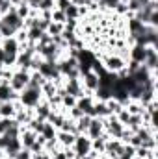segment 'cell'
Masks as SVG:
<instances>
[{
  "label": "cell",
  "instance_id": "obj_1",
  "mask_svg": "<svg viewBox=\"0 0 158 159\" xmlns=\"http://www.w3.org/2000/svg\"><path fill=\"white\" fill-rule=\"evenodd\" d=\"M43 98L41 94V89H36V87H26L24 91L19 93V102L24 106V107H36L39 104V100Z\"/></svg>",
  "mask_w": 158,
  "mask_h": 159
},
{
  "label": "cell",
  "instance_id": "obj_2",
  "mask_svg": "<svg viewBox=\"0 0 158 159\" xmlns=\"http://www.w3.org/2000/svg\"><path fill=\"white\" fill-rule=\"evenodd\" d=\"M28 81H30V70H22V69H15L11 78H9V87L15 91V93H21L28 87Z\"/></svg>",
  "mask_w": 158,
  "mask_h": 159
},
{
  "label": "cell",
  "instance_id": "obj_3",
  "mask_svg": "<svg viewBox=\"0 0 158 159\" xmlns=\"http://www.w3.org/2000/svg\"><path fill=\"white\" fill-rule=\"evenodd\" d=\"M80 83H82L84 94H93V93L101 87L99 74H95L93 70H86V72H82V74H80Z\"/></svg>",
  "mask_w": 158,
  "mask_h": 159
},
{
  "label": "cell",
  "instance_id": "obj_4",
  "mask_svg": "<svg viewBox=\"0 0 158 159\" xmlns=\"http://www.w3.org/2000/svg\"><path fill=\"white\" fill-rule=\"evenodd\" d=\"M73 150L78 157H84L86 154L91 152V139L86 135V133H78L75 137V143H73Z\"/></svg>",
  "mask_w": 158,
  "mask_h": 159
},
{
  "label": "cell",
  "instance_id": "obj_5",
  "mask_svg": "<svg viewBox=\"0 0 158 159\" xmlns=\"http://www.w3.org/2000/svg\"><path fill=\"white\" fill-rule=\"evenodd\" d=\"M104 120V131L112 137V139H119L121 137V133H123V129H125V126L119 122L114 115H110V117H106Z\"/></svg>",
  "mask_w": 158,
  "mask_h": 159
},
{
  "label": "cell",
  "instance_id": "obj_6",
  "mask_svg": "<svg viewBox=\"0 0 158 159\" xmlns=\"http://www.w3.org/2000/svg\"><path fill=\"white\" fill-rule=\"evenodd\" d=\"M63 89H65V94H71V96H75V98H80V96H84V89H82L80 78L63 80Z\"/></svg>",
  "mask_w": 158,
  "mask_h": 159
},
{
  "label": "cell",
  "instance_id": "obj_7",
  "mask_svg": "<svg viewBox=\"0 0 158 159\" xmlns=\"http://www.w3.org/2000/svg\"><path fill=\"white\" fill-rule=\"evenodd\" d=\"M0 20H2V22H6L7 26H11L15 32H19V30H22V28H24V20L15 13V7H13V9H9L6 15H2V17H0Z\"/></svg>",
  "mask_w": 158,
  "mask_h": 159
},
{
  "label": "cell",
  "instance_id": "obj_8",
  "mask_svg": "<svg viewBox=\"0 0 158 159\" xmlns=\"http://www.w3.org/2000/svg\"><path fill=\"white\" fill-rule=\"evenodd\" d=\"M36 139H37V133H36V131H32L28 126H21L19 141H21V146H22V148L30 150V148H32V144L36 143Z\"/></svg>",
  "mask_w": 158,
  "mask_h": 159
},
{
  "label": "cell",
  "instance_id": "obj_9",
  "mask_svg": "<svg viewBox=\"0 0 158 159\" xmlns=\"http://www.w3.org/2000/svg\"><path fill=\"white\" fill-rule=\"evenodd\" d=\"M143 67L149 70H158V46H145Z\"/></svg>",
  "mask_w": 158,
  "mask_h": 159
},
{
  "label": "cell",
  "instance_id": "obj_10",
  "mask_svg": "<svg viewBox=\"0 0 158 159\" xmlns=\"http://www.w3.org/2000/svg\"><path fill=\"white\" fill-rule=\"evenodd\" d=\"M102 133H104V120L97 119V117H91V122H89V126H87V129H86V135H87L89 139H97V137H101Z\"/></svg>",
  "mask_w": 158,
  "mask_h": 159
},
{
  "label": "cell",
  "instance_id": "obj_11",
  "mask_svg": "<svg viewBox=\"0 0 158 159\" xmlns=\"http://www.w3.org/2000/svg\"><path fill=\"white\" fill-rule=\"evenodd\" d=\"M128 61H136V63L143 65V61H145V46H141V44L128 46Z\"/></svg>",
  "mask_w": 158,
  "mask_h": 159
},
{
  "label": "cell",
  "instance_id": "obj_12",
  "mask_svg": "<svg viewBox=\"0 0 158 159\" xmlns=\"http://www.w3.org/2000/svg\"><path fill=\"white\" fill-rule=\"evenodd\" d=\"M93 104H95V98H93V94H84V96L77 98V107H78L84 115H89V113H91V107H93Z\"/></svg>",
  "mask_w": 158,
  "mask_h": 159
},
{
  "label": "cell",
  "instance_id": "obj_13",
  "mask_svg": "<svg viewBox=\"0 0 158 159\" xmlns=\"http://www.w3.org/2000/svg\"><path fill=\"white\" fill-rule=\"evenodd\" d=\"M0 46H2V50L6 54H19L21 52V44H19V41L15 37H4Z\"/></svg>",
  "mask_w": 158,
  "mask_h": 159
},
{
  "label": "cell",
  "instance_id": "obj_14",
  "mask_svg": "<svg viewBox=\"0 0 158 159\" xmlns=\"http://www.w3.org/2000/svg\"><path fill=\"white\" fill-rule=\"evenodd\" d=\"M75 137L77 135H73L69 131H62V129H58V133H56V141H58L60 148H71L75 143Z\"/></svg>",
  "mask_w": 158,
  "mask_h": 159
},
{
  "label": "cell",
  "instance_id": "obj_15",
  "mask_svg": "<svg viewBox=\"0 0 158 159\" xmlns=\"http://www.w3.org/2000/svg\"><path fill=\"white\" fill-rule=\"evenodd\" d=\"M50 111H52V107H50V104H48L45 98H41L39 104L34 107V115H36L37 119H41V120H47V119H48Z\"/></svg>",
  "mask_w": 158,
  "mask_h": 159
},
{
  "label": "cell",
  "instance_id": "obj_16",
  "mask_svg": "<svg viewBox=\"0 0 158 159\" xmlns=\"http://www.w3.org/2000/svg\"><path fill=\"white\" fill-rule=\"evenodd\" d=\"M89 117H97V119H106V117H110V111H108V107H106V102H99V100H95Z\"/></svg>",
  "mask_w": 158,
  "mask_h": 159
},
{
  "label": "cell",
  "instance_id": "obj_17",
  "mask_svg": "<svg viewBox=\"0 0 158 159\" xmlns=\"http://www.w3.org/2000/svg\"><path fill=\"white\" fill-rule=\"evenodd\" d=\"M17 113V107H15V102H2L0 104V117H6V119H13Z\"/></svg>",
  "mask_w": 158,
  "mask_h": 159
},
{
  "label": "cell",
  "instance_id": "obj_18",
  "mask_svg": "<svg viewBox=\"0 0 158 159\" xmlns=\"http://www.w3.org/2000/svg\"><path fill=\"white\" fill-rule=\"evenodd\" d=\"M125 109H126L130 115H141L145 107H143L138 100H128V102H126V106H125Z\"/></svg>",
  "mask_w": 158,
  "mask_h": 159
},
{
  "label": "cell",
  "instance_id": "obj_19",
  "mask_svg": "<svg viewBox=\"0 0 158 159\" xmlns=\"http://www.w3.org/2000/svg\"><path fill=\"white\" fill-rule=\"evenodd\" d=\"M56 133H58V129L50 124V122H45V126H43V131H41L39 135H43L47 141H52V139H56Z\"/></svg>",
  "mask_w": 158,
  "mask_h": 159
},
{
  "label": "cell",
  "instance_id": "obj_20",
  "mask_svg": "<svg viewBox=\"0 0 158 159\" xmlns=\"http://www.w3.org/2000/svg\"><path fill=\"white\" fill-rule=\"evenodd\" d=\"M134 152H136L134 146H130V144H123V148L119 150V154H117V157L116 159H134Z\"/></svg>",
  "mask_w": 158,
  "mask_h": 159
},
{
  "label": "cell",
  "instance_id": "obj_21",
  "mask_svg": "<svg viewBox=\"0 0 158 159\" xmlns=\"http://www.w3.org/2000/svg\"><path fill=\"white\" fill-rule=\"evenodd\" d=\"M17 122L15 119H6V117H0V135H6Z\"/></svg>",
  "mask_w": 158,
  "mask_h": 159
},
{
  "label": "cell",
  "instance_id": "obj_22",
  "mask_svg": "<svg viewBox=\"0 0 158 159\" xmlns=\"http://www.w3.org/2000/svg\"><path fill=\"white\" fill-rule=\"evenodd\" d=\"M89 122H91V117H89V115H82L80 119L75 120V124H77V129H78V133H86V129H87Z\"/></svg>",
  "mask_w": 158,
  "mask_h": 159
},
{
  "label": "cell",
  "instance_id": "obj_23",
  "mask_svg": "<svg viewBox=\"0 0 158 159\" xmlns=\"http://www.w3.org/2000/svg\"><path fill=\"white\" fill-rule=\"evenodd\" d=\"M106 107H108V111H110V115H114V117H116V115H117L119 111L123 109V106L119 104V102L116 100V98H114V96H112L110 100H106Z\"/></svg>",
  "mask_w": 158,
  "mask_h": 159
},
{
  "label": "cell",
  "instance_id": "obj_24",
  "mask_svg": "<svg viewBox=\"0 0 158 159\" xmlns=\"http://www.w3.org/2000/svg\"><path fill=\"white\" fill-rule=\"evenodd\" d=\"M45 122H47V120H41V119H37V117H34V119L30 120L26 126H28L32 131H36V133L39 135L41 131H43V126H45Z\"/></svg>",
  "mask_w": 158,
  "mask_h": 159
},
{
  "label": "cell",
  "instance_id": "obj_25",
  "mask_svg": "<svg viewBox=\"0 0 158 159\" xmlns=\"http://www.w3.org/2000/svg\"><path fill=\"white\" fill-rule=\"evenodd\" d=\"M149 156H156V150H149L145 146H138L136 152H134V157H138V159H145Z\"/></svg>",
  "mask_w": 158,
  "mask_h": 159
},
{
  "label": "cell",
  "instance_id": "obj_26",
  "mask_svg": "<svg viewBox=\"0 0 158 159\" xmlns=\"http://www.w3.org/2000/svg\"><path fill=\"white\" fill-rule=\"evenodd\" d=\"M75 106H77V98H75V96H71V94H63V96H62V106H60L62 109L67 111V109H71V107H75Z\"/></svg>",
  "mask_w": 158,
  "mask_h": 159
},
{
  "label": "cell",
  "instance_id": "obj_27",
  "mask_svg": "<svg viewBox=\"0 0 158 159\" xmlns=\"http://www.w3.org/2000/svg\"><path fill=\"white\" fill-rule=\"evenodd\" d=\"M30 11H32V9H30V6H28L26 2H21V4H19V6L15 7V13H17V15H19V17L22 19V20H24V19H26V17L30 15Z\"/></svg>",
  "mask_w": 158,
  "mask_h": 159
},
{
  "label": "cell",
  "instance_id": "obj_28",
  "mask_svg": "<svg viewBox=\"0 0 158 159\" xmlns=\"http://www.w3.org/2000/svg\"><path fill=\"white\" fill-rule=\"evenodd\" d=\"M62 32H63V24H60V22H50L48 28H47V34H48L50 37H54V35H62Z\"/></svg>",
  "mask_w": 158,
  "mask_h": 159
},
{
  "label": "cell",
  "instance_id": "obj_29",
  "mask_svg": "<svg viewBox=\"0 0 158 159\" xmlns=\"http://www.w3.org/2000/svg\"><path fill=\"white\" fill-rule=\"evenodd\" d=\"M26 34H28V41H30V43L37 44L39 37L43 35V30H39V28H30V30H26Z\"/></svg>",
  "mask_w": 158,
  "mask_h": 159
},
{
  "label": "cell",
  "instance_id": "obj_30",
  "mask_svg": "<svg viewBox=\"0 0 158 159\" xmlns=\"http://www.w3.org/2000/svg\"><path fill=\"white\" fill-rule=\"evenodd\" d=\"M0 34H2V37H15V30L11 28V26H7L6 22H2L0 20Z\"/></svg>",
  "mask_w": 158,
  "mask_h": 159
},
{
  "label": "cell",
  "instance_id": "obj_31",
  "mask_svg": "<svg viewBox=\"0 0 158 159\" xmlns=\"http://www.w3.org/2000/svg\"><path fill=\"white\" fill-rule=\"evenodd\" d=\"M65 17H67V19H80V15H78V6L71 2V6L65 9Z\"/></svg>",
  "mask_w": 158,
  "mask_h": 159
},
{
  "label": "cell",
  "instance_id": "obj_32",
  "mask_svg": "<svg viewBox=\"0 0 158 159\" xmlns=\"http://www.w3.org/2000/svg\"><path fill=\"white\" fill-rule=\"evenodd\" d=\"M65 20H67V17H65V13H63V11H60V9H52V22L65 24Z\"/></svg>",
  "mask_w": 158,
  "mask_h": 159
},
{
  "label": "cell",
  "instance_id": "obj_33",
  "mask_svg": "<svg viewBox=\"0 0 158 159\" xmlns=\"http://www.w3.org/2000/svg\"><path fill=\"white\" fill-rule=\"evenodd\" d=\"M54 7H56V6H54V0H41L37 11H52Z\"/></svg>",
  "mask_w": 158,
  "mask_h": 159
},
{
  "label": "cell",
  "instance_id": "obj_34",
  "mask_svg": "<svg viewBox=\"0 0 158 159\" xmlns=\"http://www.w3.org/2000/svg\"><path fill=\"white\" fill-rule=\"evenodd\" d=\"M116 119H117L119 122L123 124V126H126V122H128V119H130V113H128V111H126V109L123 107V109L119 111L117 115H116Z\"/></svg>",
  "mask_w": 158,
  "mask_h": 159
},
{
  "label": "cell",
  "instance_id": "obj_35",
  "mask_svg": "<svg viewBox=\"0 0 158 159\" xmlns=\"http://www.w3.org/2000/svg\"><path fill=\"white\" fill-rule=\"evenodd\" d=\"M54 9H60V11H63L65 13V9L71 6V0H54Z\"/></svg>",
  "mask_w": 158,
  "mask_h": 159
},
{
  "label": "cell",
  "instance_id": "obj_36",
  "mask_svg": "<svg viewBox=\"0 0 158 159\" xmlns=\"http://www.w3.org/2000/svg\"><path fill=\"white\" fill-rule=\"evenodd\" d=\"M13 159H32V152L26 150V148H21V150L15 154V157Z\"/></svg>",
  "mask_w": 158,
  "mask_h": 159
},
{
  "label": "cell",
  "instance_id": "obj_37",
  "mask_svg": "<svg viewBox=\"0 0 158 159\" xmlns=\"http://www.w3.org/2000/svg\"><path fill=\"white\" fill-rule=\"evenodd\" d=\"M32 159H50V154L47 150H41L37 154H32Z\"/></svg>",
  "mask_w": 158,
  "mask_h": 159
},
{
  "label": "cell",
  "instance_id": "obj_38",
  "mask_svg": "<svg viewBox=\"0 0 158 159\" xmlns=\"http://www.w3.org/2000/svg\"><path fill=\"white\" fill-rule=\"evenodd\" d=\"M26 4L30 6V9H37V7H39V4H41V0H28Z\"/></svg>",
  "mask_w": 158,
  "mask_h": 159
},
{
  "label": "cell",
  "instance_id": "obj_39",
  "mask_svg": "<svg viewBox=\"0 0 158 159\" xmlns=\"http://www.w3.org/2000/svg\"><path fill=\"white\" fill-rule=\"evenodd\" d=\"M4 57H6V52L2 50V46H0V65H2V61H4Z\"/></svg>",
  "mask_w": 158,
  "mask_h": 159
},
{
  "label": "cell",
  "instance_id": "obj_40",
  "mask_svg": "<svg viewBox=\"0 0 158 159\" xmlns=\"http://www.w3.org/2000/svg\"><path fill=\"white\" fill-rule=\"evenodd\" d=\"M0 159H4V150L0 148Z\"/></svg>",
  "mask_w": 158,
  "mask_h": 159
},
{
  "label": "cell",
  "instance_id": "obj_41",
  "mask_svg": "<svg viewBox=\"0 0 158 159\" xmlns=\"http://www.w3.org/2000/svg\"><path fill=\"white\" fill-rule=\"evenodd\" d=\"M145 159H156V156H149V157H145Z\"/></svg>",
  "mask_w": 158,
  "mask_h": 159
},
{
  "label": "cell",
  "instance_id": "obj_42",
  "mask_svg": "<svg viewBox=\"0 0 158 159\" xmlns=\"http://www.w3.org/2000/svg\"><path fill=\"white\" fill-rule=\"evenodd\" d=\"M2 39H4V37H2V34H0V43H2Z\"/></svg>",
  "mask_w": 158,
  "mask_h": 159
},
{
  "label": "cell",
  "instance_id": "obj_43",
  "mask_svg": "<svg viewBox=\"0 0 158 159\" xmlns=\"http://www.w3.org/2000/svg\"><path fill=\"white\" fill-rule=\"evenodd\" d=\"M97 2H101V0H97Z\"/></svg>",
  "mask_w": 158,
  "mask_h": 159
}]
</instances>
